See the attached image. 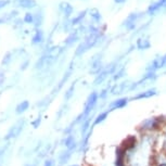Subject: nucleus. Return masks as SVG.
<instances>
[{
	"label": "nucleus",
	"mask_w": 166,
	"mask_h": 166,
	"mask_svg": "<svg viewBox=\"0 0 166 166\" xmlns=\"http://www.w3.org/2000/svg\"><path fill=\"white\" fill-rule=\"evenodd\" d=\"M165 2H166V0H152L148 10H149L150 13H154L157 9H160L162 6H164Z\"/></svg>",
	"instance_id": "obj_1"
},
{
	"label": "nucleus",
	"mask_w": 166,
	"mask_h": 166,
	"mask_svg": "<svg viewBox=\"0 0 166 166\" xmlns=\"http://www.w3.org/2000/svg\"><path fill=\"white\" fill-rule=\"evenodd\" d=\"M164 66V58L163 57H159L154 59V61L152 62V69H161Z\"/></svg>",
	"instance_id": "obj_2"
},
{
	"label": "nucleus",
	"mask_w": 166,
	"mask_h": 166,
	"mask_svg": "<svg viewBox=\"0 0 166 166\" xmlns=\"http://www.w3.org/2000/svg\"><path fill=\"white\" fill-rule=\"evenodd\" d=\"M117 2H122V1H124V0H116Z\"/></svg>",
	"instance_id": "obj_7"
},
{
	"label": "nucleus",
	"mask_w": 166,
	"mask_h": 166,
	"mask_svg": "<svg viewBox=\"0 0 166 166\" xmlns=\"http://www.w3.org/2000/svg\"><path fill=\"white\" fill-rule=\"evenodd\" d=\"M138 47L140 49H145L150 47V42L145 39H139L138 40Z\"/></svg>",
	"instance_id": "obj_3"
},
{
	"label": "nucleus",
	"mask_w": 166,
	"mask_h": 166,
	"mask_svg": "<svg viewBox=\"0 0 166 166\" xmlns=\"http://www.w3.org/2000/svg\"><path fill=\"white\" fill-rule=\"evenodd\" d=\"M164 58V66H166V55L165 57H163Z\"/></svg>",
	"instance_id": "obj_6"
},
{
	"label": "nucleus",
	"mask_w": 166,
	"mask_h": 166,
	"mask_svg": "<svg viewBox=\"0 0 166 166\" xmlns=\"http://www.w3.org/2000/svg\"><path fill=\"white\" fill-rule=\"evenodd\" d=\"M154 94H155V91H154V90H149V91H147L145 94H139L137 98H149V97H151V96H154Z\"/></svg>",
	"instance_id": "obj_4"
},
{
	"label": "nucleus",
	"mask_w": 166,
	"mask_h": 166,
	"mask_svg": "<svg viewBox=\"0 0 166 166\" xmlns=\"http://www.w3.org/2000/svg\"><path fill=\"white\" fill-rule=\"evenodd\" d=\"M105 116H107V114H103V115H101V116H99V117H98V119H97V122H96V123H99V122L103 121V119H104V117H105Z\"/></svg>",
	"instance_id": "obj_5"
}]
</instances>
